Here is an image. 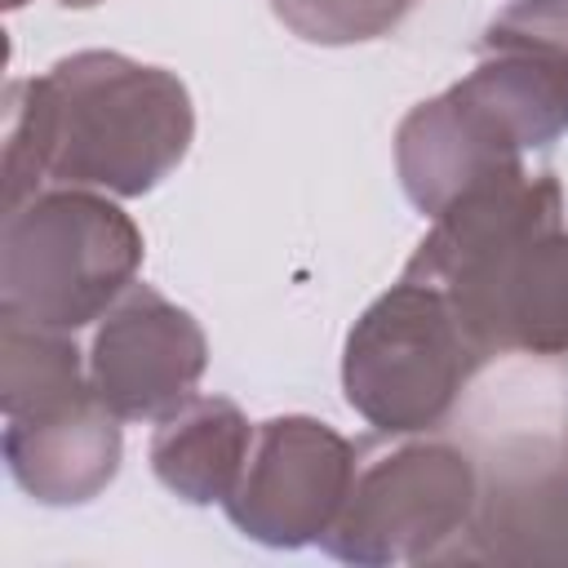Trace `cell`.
I'll use <instances>...</instances> for the list:
<instances>
[{"mask_svg": "<svg viewBox=\"0 0 568 568\" xmlns=\"http://www.w3.org/2000/svg\"><path fill=\"white\" fill-rule=\"evenodd\" d=\"M142 253L138 222L106 191H36L0 222V315L75 333L133 288Z\"/></svg>", "mask_w": 568, "mask_h": 568, "instance_id": "3", "label": "cell"}, {"mask_svg": "<svg viewBox=\"0 0 568 568\" xmlns=\"http://www.w3.org/2000/svg\"><path fill=\"white\" fill-rule=\"evenodd\" d=\"M195 106L186 84L115 49H80L44 75L4 84L0 200H31L40 182L146 195L186 155Z\"/></svg>", "mask_w": 568, "mask_h": 568, "instance_id": "1", "label": "cell"}, {"mask_svg": "<svg viewBox=\"0 0 568 568\" xmlns=\"http://www.w3.org/2000/svg\"><path fill=\"white\" fill-rule=\"evenodd\" d=\"M209 368V342L200 320L155 293L133 284L93 328L89 382L93 395L120 422H160L195 395Z\"/></svg>", "mask_w": 568, "mask_h": 568, "instance_id": "7", "label": "cell"}, {"mask_svg": "<svg viewBox=\"0 0 568 568\" xmlns=\"http://www.w3.org/2000/svg\"><path fill=\"white\" fill-rule=\"evenodd\" d=\"M351 484V439L320 417L288 413L253 430L244 475L222 506L248 541L271 550H297L320 541L337 524Z\"/></svg>", "mask_w": 568, "mask_h": 568, "instance_id": "6", "label": "cell"}, {"mask_svg": "<svg viewBox=\"0 0 568 568\" xmlns=\"http://www.w3.org/2000/svg\"><path fill=\"white\" fill-rule=\"evenodd\" d=\"M93 395L89 359L71 333L0 315V413L4 422L49 417Z\"/></svg>", "mask_w": 568, "mask_h": 568, "instance_id": "12", "label": "cell"}, {"mask_svg": "<svg viewBox=\"0 0 568 568\" xmlns=\"http://www.w3.org/2000/svg\"><path fill=\"white\" fill-rule=\"evenodd\" d=\"M22 4H27V0H4V9H22Z\"/></svg>", "mask_w": 568, "mask_h": 568, "instance_id": "15", "label": "cell"}, {"mask_svg": "<svg viewBox=\"0 0 568 568\" xmlns=\"http://www.w3.org/2000/svg\"><path fill=\"white\" fill-rule=\"evenodd\" d=\"M58 4H67V9H93V4H102V0H58Z\"/></svg>", "mask_w": 568, "mask_h": 568, "instance_id": "14", "label": "cell"}, {"mask_svg": "<svg viewBox=\"0 0 568 568\" xmlns=\"http://www.w3.org/2000/svg\"><path fill=\"white\" fill-rule=\"evenodd\" d=\"M13 484L40 506H84L120 475V417L98 399H80L49 417L4 422L0 435Z\"/></svg>", "mask_w": 568, "mask_h": 568, "instance_id": "10", "label": "cell"}, {"mask_svg": "<svg viewBox=\"0 0 568 568\" xmlns=\"http://www.w3.org/2000/svg\"><path fill=\"white\" fill-rule=\"evenodd\" d=\"M484 355H568V226L555 173H501L453 200L404 262Z\"/></svg>", "mask_w": 568, "mask_h": 568, "instance_id": "2", "label": "cell"}, {"mask_svg": "<svg viewBox=\"0 0 568 568\" xmlns=\"http://www.w3.org/2000/svg\"><path fill=\"white\" fill-rule=\"evenodd\" d=\"M515 169H524V151L462 84L417 102L395 129L399 186L426 217H439L470 186Z\"/></svg>", "mask_w": 568, "mask_h": 568, "instance_id": "9", "label": "cell"}, {"mask_svg": "<svg viewBox=\"0 0 568 568\" xmlns=\"http://www.w3.org/2000/svg\"><path fill=\"white\" fill-rule=\"evenodd\" d=\"M417 0H271L275 18L306 44H364L404 22Z\"/></svg>", "mask_w": 568, "mask_h": 568, "instance_id": "13", "label": "cell"}, {"mask_svg": "<svg viewBox=\"0 0 568 568\" xmlns=\"http://www.w3.org/2000/svg\"><path fill=\"white\" fill-rule=\"evenodd\" d=\"M488 364L453 302L422 280L399 275L364 306L342 346L346 404L382 435L439 426L470 377Z\"/></svg>", "mask_w": 568, "mask_h": 568, "instance_id": "4", "label": "cell"}, {"mask_svg": "<svg viewBox=\"0 0 568 568\" xmlns=\"http://www.w3.org/2000/svg\"><path fill=\"white\" fill-rule=\"evenodd\" d=\"M475 510V457L457 444L422 439L377 457L355 475L351 497L320 546L333 559L359 568L457 559Z\"/></svg>", "mask_w": 568, "mask_h": 568, "instance_id": "5", "label": "cell"}, {"mask_svg": "<svg viewBox=\"0 0 568 568\" xmlns=\"http://www.w3.org/2000/svg\"><path fill=\"white\" fill-rule=\"evenodd\" d=\"M519 151L568 133V0H510L479 36V62L457 80Z\"/></svg>", "mask_w": 568, "mask_h": 568, "instance_id": "8", "label": "cell"}, {"mask_svg": "<svg viewBox=\"0 0 568 568\" xmlns=\"http://www.w3.org/2000/svg\"><path fill=\"white\" fill-rule=\"evenodd\" d=\"M253 430L257 426H248L240 404L222 395H191L182 408L160 417L151 435V470L191 506L226 501L244 475Z\"/></svg>", "mask_w": 568, "mask_h": 568, "instance_id": "11", "label": "cell"}]
</instances>
